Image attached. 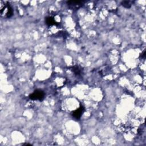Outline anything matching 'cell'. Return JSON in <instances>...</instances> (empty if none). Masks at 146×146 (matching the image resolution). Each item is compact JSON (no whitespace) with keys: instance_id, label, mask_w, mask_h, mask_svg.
<instances>
[{"instance_id":"3957f363","label":"cell","mask_w":146,"mask_h":146,"mask_svg":"<svg viewBox=\"0 0 146 146\" xmlns=\"http://www.w3.org/2000/svg\"><path fill=\"white\" fill-rule=\"evenodd\" d=\"M46 24L49 25V26H52V25H57V22L55 21L53 17H47L46 19Z\"/></svg>"},{"instance_id":"7a4b0ae2","label":"cell","mask_w":146,"mask_h":146,"mask_svg":"<svg viewBox=\"0 0 146 146\" xmlns=\"http://www.w3.org/2000/svg\"><path fill=\"white\" fill-rule=\"evenodd\" d=\"M84 111H85V109H84L83 106H81V107L78 108V109L74 111H73L72 115L74 118L77 119H79L82 117V114L84 112Z\"/></svg>"},{"instance_id":"5b68a950","label":"cell","mask_w":146,"mask_h":146,"mask_svg":"<svg viewBox=\"0 0 146 146\" xmlns=\"http://www.w3.org/2000/svg\"><path fill=\"white\" fill-rule=\"evenodd\" d=\"M73 69L76 70H73L74 71V72L76 74H77V75H79V74H80V72H81V71H80V70H79L78 67H73Z\"/></svg>"},{"instance_id":"6da1fadb","label":"cell","mask_w":146,"mask_h":146,"mask_svg":"<svg viewBox=\"0 0 146 146\" xmlns=\"http://www.w3.org/2000/svg\"><path fill=\"white\" fill-rule=\"evenodd\" d=\"M45 96V93L41 90H35L34 92L31 94L29 95V98L31 100H39L41 101L44 98Z\"/></svg>"},{"instance_id":"277c9868","label":"cell","mask_w":146,"mask_h":146,"mask_svg":"<svg viewBox=\"0 0 146 146\" xmlns=\"http://www.w3.org/2000/svg\"><path fill=\"white\" fill-rule=\"evenodd\" d=\"M122 6H124V7H126V8H130L131 6V4H130V2L128 1H123V2H122Z\"/></svg>"}]
</instances>
